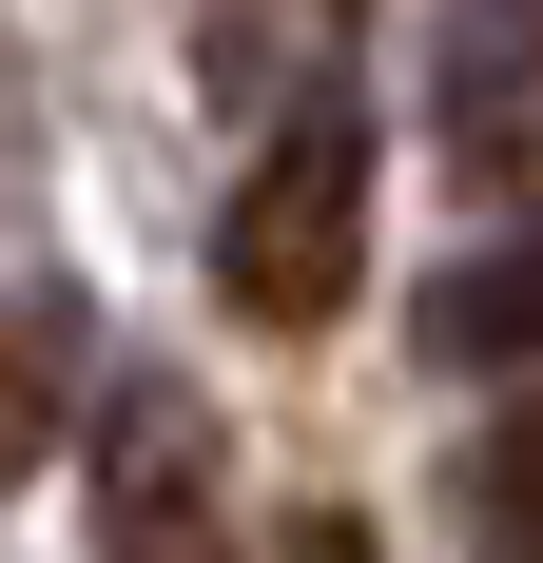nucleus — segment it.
<instances>
[{
	"instance_id": "f03ea898",
	"label": "nucleus",
	"mask_w": 543,
	"mask_h": 563,
	"mask_svg": "<svg viewBox=\"0 0 543 563\" xmlns=\"http://www.w3.org/2000/svg\"><path fill=\"white\" fill-rule=\"evenodd\" d=\"M214 466H233L214 408L136 369V389L98 408V563H233V486Z\"/></svg>"
},
{
	"instance_id": "39448f33",
	"label": "nucleus",
	"mask_w": 543,
	"mask_h": 563,
	"mask_svg": "<svg viewBox=\"0 0 543 563\" xmlns=\"http://www.w3.org/2000/svg\"><path fill=\"white\" fill-rule=\"evenodd\" d=\"M20 195H40V58L0 40V214H20Z\"/></svg>"
},
{
	"instance_id": "20e7f679",
	"label": "nucleus",
	"mask_w": 543,
	"mask_h": 563,
	"mask_svg": "<svg viewBox=\"0 0 543 563\" xmlns=\"http://www.w3.org/2000/svg\"><path fill=\"white\" fill-rule=\"evenodd\" d=\"M330 58V0H233L214 20V98H253V117H311L291 78Z\"/></svg>"
},
{
	"instance_id": "f257e3e1",
	"label": "nucleus",
	"mask_w": 543,
	"mask_h": 563,
	"mask_svg": "<svg viewBox=\"0 0 543 563\" xmlns=\"http://www.w3.org/2000/svg\"><path fill=\"white\" fill-rule=\"evenodd\" d=\"M350 273H369V117L311 98V117H272L253 175H233L214 291L253 311V331H330V311H350Z\"/></svg>"
},
{
	"instance_id": "423d86ee",
	"label": "nucleus",
	"mask_w": 543,
	"mask_h": 563,
	"mask_svg": "<svg viewBox=\"0 0 543 563\" xmlns=\"http://www.w3.org/2000/svg\"><path fill=\"white\" fill-rule=\"evenodd\" d=\"M505 563H543V448H505Z\"/></svg>"
},
{
	"instance_id": "7ed1b4c3",
	"label": "nucleus",
	"mask_w": 543,
	"mask_h": 563,
	"mask_svg": "<svg viewBox=\"0 0 543 563\" xmlns=\"http://www.w3.org/2000/svg\"><path fill=\"white\" fill-rule=\"evenodd\" d=\"M58 408H78V291H0V506L58 466Z\"/></svg>"
}]
</instances>
